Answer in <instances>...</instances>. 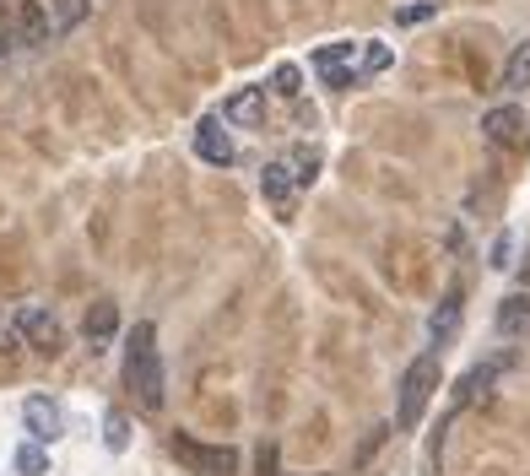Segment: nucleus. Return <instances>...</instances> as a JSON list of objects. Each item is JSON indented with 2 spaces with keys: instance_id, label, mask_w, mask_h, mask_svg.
Instances as JSON below:
<instances>
[{
  "instance_id": "obj_1",
  "label": "nucleus",
  "mask_w": 530,
  "mask_h": 476,
  "mask_svg": "<svg viewBox=\"0 0 530 476\" xmlns=\"http://www.w3.org/2000/svg\"><path fill=\"white\" fill-rule=\"evenodd\" d=\"M125 385L136 390L141 412H163L168 401V374H163V352H157V330L152 320H141L130 330V347H125Z\"/></svg>"
},
{
  "instance_id": "obj_2",
  "label": "nucleus",
  "mask_w": 530,
  "mask_h": 476,
  "mask_svg": "<svg viewBox=\"0 0 530 476\" xmlns=\"http://www.w3.org/2000/svg\"><path fill=\"white\" fill-rule=\"evenodd\" d=\"M433 395H439V352H417L395 390V428H417Z\"/></svg>"
},
{
  "instance_id": "obj_3",
  "label": "nucleus",
  "mask_w": 530,
  "mask_h": 476,
  "mask_svg": "<svg viewBox=\"0 0 530 476\" xmlns=\"http://www.w3.org/2000/svg\"><path fill=\"white\" fill-rule=\"evenodd\" d=\"M168 455H174L179 466H190L195 476H233L238 471V455L228 444H201V439H190V433H174V439H168Z\"/></svg>"
},
{
  "instance_id": "obj_4",
  "label": "nucleus",
  "mask_w": 530,
  "mask_h": 476,
  "mask_svg": "<svg viewBox=\"0 0 530 476\" xmlns=\"http://www.w3.org/2000/svg\"><path fill=\"white\" fill-rule=\"evenodd\" d=\"M11 325H17V336L28 341L33 352H49V357H55V352L65 347V325L55 320V309H44V303H22Z\"/></svg>"
},
{
  "instance_id": "obj_5",
  "label": "nucleus",
  "mask_w": 530,
  "mask_h": 476,
  "mask_svg": "<svg viewBox=\"0 0 530 476\" xmlns=\"http://www.w3.org/2000/svg\"><path fill=\"white\" fill-rule=\"evenodd\" d=\"M482 141L487 147H503V152H520L530 141V125H525V109L514 103H498V109L482 114Z\"/></svg>"
},
{
  "instance_id": "obj_6",
  "label": "nucleus",
  "mask_w": 530,
  "mask_h": 476,
  "mask_svg": "<svg viewBox=\"0 0 530 476\" xmlns=\"http://www.w3.org/2000/svg\"><path fill=\"white\" fill-rule=\"evenodd\" d=\"M11 6V22H17V44L22 49H44L49 38V11H44V0H6Z\"/></svg>"
},
{
  "instance_id": "obj_7",
  "label": "nucleus",
  "mask_w": 530,
  "mask_h": 476,
  "mask_svg": "<svg viewBox=\"0 0 530 476\" xmlns=\"http://www.w3.org/2000/svg\"><path fill=\"white\" fill-rule=\"evenodd\" d=\"M352 60H357V44H325L320 55H314V71L325 76V87L347 92V87H357V82H363V76L352 71Z\"/></svg>"
},
{
  "instance_id": "obj_8",
  "label": "nucleus",
  "mask_w": 530,
  "mask_h": 476,
  "mask_svg": "<svg viewBox=\"0 0 530 476\" xmlns=\"http://www.w3.org/2000/svg\"><path fill=\"white\" fill-rule=\"evenodd\" d=\"M22 422H28V439H38V444H55L60 439V406L49 401V395H28L22 401Z\"/></svg>"
},
{
  "instance_id": "obj_9",
  "label": "nucleus",
  "mask_w": 530,
  "mask_h": 476,
  "mask_svg": "<svg viewBox=\"0 0 530 476\" xmlns=\"http://www.w3.org/2000/svg\"><path fill=\"white\" fill-rule=\"evenodd\" d=\"M195 152H201V163H211V168H228L238 157L233 136L222 130V119H201V130H195Z\"/></svg>"
},
{
  "instance_id": "obj_10",
  "label": "nucleus",
  "mask_w": 530,
  "mask_h": 476,
  "mask_svg": "<svg viewBox=\"0 0 530 476\" xmlns=\"http://www.w3.org/2000/svg\"><path fill=\"white\" fill-rule=\"evenodd\" d=\"M222 119H228V125H244V130L265 125V87H238L233 98L222 103Z\"/></svg>"
},
{
  "instance_id": "obj_11",
  "label": "nucleus",
  "mask_w": 530,
  "mask_h": 476,
  "mask_svg": "<svg viewBox=\"0 0 530 476\" xmlns=\"http://www.w3.org/2000/svg\"><path fill=\"white\" fill-rule=\"evenodd\" d=\"M114 330H119V309H114L109 298H98V303H92V309H87V320H82V336H87V347H92V352H103V347H109V341H114Z\"/></svg>"
},
{
  "instance_id": "obj_12",
  "label": "nucleus",
  "mask_w": 530,
  "mask_h": 476,
  "mask_svg": "<svg viewBox=\"0 0 530 476\" xmlns=\"http://www.w3.org/2000/svg\"><path fill=\"white\" fill-rule=\"evenodd\" d=\"M293 190H298V179H293V168H287V163H265L260 168V195L276 211H293Z\"/></svg>"
},
{
  "instance_id": "obj_13",
  "label": "nucleus",
  "mask_w": 530,
  "mask_h": 476,
  "mask_svg": "<svg viewBox=\"0 0 530 476\" xmlns=\"http://www.w3.org/2000/svg\"><path fill=\"white\" fill-rule=\"evenodd\" d=\"M44 11H49V33L65 38V33H76L87 22L92 0H44Z\"/></svg>"
},
{
  "instance_id": "obj_14",
  "label": "nucleus",
  "mask_w": 530,
  "mask_h": 476,
  "mask_svg": "<svg viewBox=\"0 0 530 476\" xmlns=\"http://www.w3.org/2000/svg\"><path fill=\"white\" fill-rule=\"evenodd\" d=\"M530 330V287L525 293H509L498 309V336H525Z\"/></svg>"
},
{
  "instance_id": "obj_15",
  "label": "nucleus",
  "mask_w": 530,
  "mask_h": 476,
  "mask_svg": "<svg viewBox=\"0 0 530 476\" xmlns=\"http://www.w3.org/2000/svg\"><path fill=\"white\" fill-rule=\"evenodd\" d=\"M498 87H503V92H525V87H530V38H520V44L509 49V60H503Z\"/></svg>"
},
{
  "instance_id": "obj_16",
  "label": "nucleus",
  "mask_w": 530,
  "mask_h": 476,
  "mask_svg": "<svg viewBox=\"0 0 530 476\" xmlns=\"http://www.w3.org/2000/svg\"><path fill=\"white\" fill-rule=\"evenodd\" d=\"M503 368H509V357H493V363L471 368V374H466V385H460V401H476V395H482L487 385H493V379L503 374Z\"/></svg>"
},
{
  "instance_id": "obj_17",
  "label": "nucleus",
  "mask_w": 530,
  "mask_h": 476,
  "mask_svg": "<svg viewBox=\"0 0 530 476\" xmlns=\"http://www.w3.org/2000/svg\"><path fill=\"white\" fill-rule=\"evenodd\" d=\"M455 325H460V293H449L444 309L428 320V336H433V341H449V336H455Z\"/></svg>"
},
{
  "instance_id": "obj_18",
  "label": "nucleus",
  "mask_w": 530,
  "mask_h": 476,
  "mask_svg": "<svg viewBox=\"0 0 530 476\" xmlns=\"http://www.w3.org/2000/svg\"><path fill=\"white\" fill-rule=\"evenodd\" d=\"M17 471H22V476H44V471H49V449L38 444V439H28V444L17 449Z\"/></svg>"
},
{
  "instance_id": "obj_19",
  "label": "nucleus",
  "mask_w": 530,
  "mask_h": 476,
  "mask_svg": "<svg viewBox=\"0 0 530 476\" xmlns=\"http://www.w3.org/2000/svg\"><path fill=\"white\" fill-rule=\"evenodd\" d=\"M395 65V49L390 44H363V71L357 76H384Z\"/></svg>"
},
{
  "instance_id": "obj_20",
  "label": "nucleus",
  "mask_w": 530,
  "mask_h": 476,
  "mask_svg": "<svg viewBox=\"0 0 530 476\" xmlns=\"http://www.w3.org/2000/svg\"><path fill=\"white\" fill-rule=\"evenodd\" d=\"M103 444H109V449H125L130 444V417L125 412H109V422H103Z\"/></svg>"
},
{
  "instance_id": "obj_21",
  "label": "nucleus",
  "mask_w": 530,
  "mask_h": 476,
  "mask_svg": "<svg viewBox=\"0 0 530 476\" xmlns=\"http://www.w3.org/2000/svg\"><path fill=\"white\" fill-rule=\"evenodd\" d=\"M287 168H293V179H298V184H309V179H314V168H320V152H314V147H298Z\"/></svg>"
},
{
  "instance_id": "obj_22",
  "label": "nucleus",
  "mask_w": 530,
  "mask_h": 476,
  "mask_svg": "<svg viewBox=\"0 0 530 476\" xmlns=\"http://www.w3.org/2000/svg\"><path fill=\"white\" fill-rule=\"evenodd\" d=\"M17 22H11V6H6V0H0V60H6V55H17Z\"/></svg>"
},
{
  "instance_id": "obj_23",
  "label": "nucleus",
  "mask_w": 530,
  "mask_h": 476,
  "mask_svg": "<svg viewBox=\"0 0 530 476\" xmlns=\"http://www.w3.org/2000/svg\"><path fill=\"white\" fill-rule=\"evenodd\" d=\"M276 92H282V98H298V92H303L298 65H276Z\"/></svg>"
},
{
  "instance_id": "obj_24",
  "label": "nucleus",
  "mask_w": 530,
  "mask_h": 476,
  "mask_svg": "<svg viewBox=\"0 0 530 476\" xmlns=\"http://www.w3.org/2000/svg\"><path fill=\"white\" fill-rule=\"evenodd\" d=\"M433 11H439V0H417V6H401V11H395V22H406V28H412V22H428Z\"/></svg>"
},
{
  "instance_id": "obj_25",
  "label": "nucleus",
  "mask_w": 530,
  "mask_h": 476,
  "mask_svg": "<svg viewBox=\"0 0 530 476\" xmlns=\"http://www.w3.org/2000/svg\"><path fill=\"white\" fill-rule=\"evenodd\" d=\"M525 287H530V249H525Z\"/></svg>"
}]
</instances>
